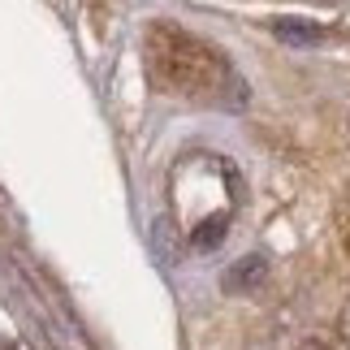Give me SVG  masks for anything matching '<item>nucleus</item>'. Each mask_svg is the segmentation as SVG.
Instances as JSON below:
<instances>
[{
  "instance_id": "obj_1",
  "label": "nucleus",
  "mask_w": 350,
  "mask_h": 350,
  "mask_svg": "<svg viewBox=\"0 0 350 350\" xmlns=\"http://www.w3.org/2000/svg\"><path fill=\"white\" fill-rule=\"evenodd\" d=\"M147 70L156 87L199 104H238L242 78L212 44L178 31V26H152L147 31Z\"/></svg>"
},
{
  "instance_id": "obj_2",
  "label": "nucleus",
  "mask_w": 350,
  "mask_h": 350,
  "mask_svg": "<svg viewBox=\"0 0 350 350\" xmlns=\"http://www.w3.org/2000/svg\"><path fill=\"white\" fill-rule=\"evenodd\" d=\"M260 277H264V260H260V255H247V260H238L230 273H225V290H247Z\"/></svg>"
},
{
  "instance_id": "obj_3",
  "label": "nucleus",
  "mask_w": 350,
  "mask_h": 350,
  "mask_svg": "<svg viewBox=\"0 0 350 350\" xmlns=\"http://www.w3.org/2000/svg\"><path fill=\"white\" fill-rule=\"evenodd\" d=\"M221 238H225V217H212L195 230V247H217Z\"/></svg>"
},
{
  "instance_id": "obj_4",
  "label": "nucleus",
  "mask_w": 350,
  "mask_h": 350,
  "mask_svg": "<svg viewBox=\"0 0 350 350\" xmlns=\"http://www.w3.org/2000/svg\"><path fill=\"white\" fill-rule=\"evenodd\" d=\"M277 35L294 39V44H316V39H320L316 26H299V22H277Z\"/></svg>"
}]
</instances>
